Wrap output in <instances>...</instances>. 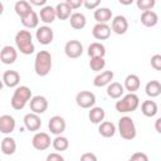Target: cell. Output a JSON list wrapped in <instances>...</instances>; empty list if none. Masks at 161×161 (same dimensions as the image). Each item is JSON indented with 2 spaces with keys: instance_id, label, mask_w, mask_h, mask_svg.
Here are the masks:
<instances>
[{
  "instance_id": "d6a6232c",
  "label": "cell",
  "mask_w": 161,
  "mask_h": 161,
  "mask_svg": "<svg viewBox=\"0 0 161 161\" xmlns=\"http://www.w3.org/2000/svg\"><path fill=\"white\" fill-rule=\"evenodd\" d=\"M145 92L150 98L158 97L161 94V83L158 80H150L145 86Z\"/></svg>"
},
{
  "instance_id": "277c9868",
  "label": "cell",
  "mask_w": 161,
  "mask_h": 161,
  "mask_svg": "<svg viewBox=\"0 0 161 161\" xmlns=\"http://www.w3.org/2000/svg\"><path fill=\"white\" fill-rule=\"evenodd\" d=\"M138 106H140L138 96L136 93H128L116 102L114 108L119 113H128V112H135L138 108Z\"/></svg>"
},
{
  "instance_id": "ee69618b",
  "label": "cell",
  "mask_w": 161,
  "mask_h": 161,
  "mask_svg": "<svg viewBox=\"0 0 161 161\" xmlns=\"http://www.w3.org/2000/svg\"><path fill=\"white\" fill-rule=\"evenodd\" d=\"M155 130L161 135V117H158V118L155 121Z\"/></svg>"
},
{
  "instance_id": "ba28073f",
  "label": "cell",
  "mask_w": 161,
  "mask_h": 161,
  "mask_svg": "<svg viewBox=\"0 0 161 161\" xmlns=\"http://www.w3.org/2000/svg\"><path fill=\"white\" fill-rule=\"evenodd\" d=\"M64 53H65V55L68 58H72V59L79 58L83 54V45L77 39L68 40L65 43V45H64Z\"/></svg>"
},
{
  "instance_id": "8d00e7d4",
  "label": "cell",
  "mask_w": 161,
  "mask_h": 161,
  "mask_svg": "<svg viewBox=\"0 0 161 161\" xmlns=\"http://www.w3.org/2000/svg\"><path fill=\"white\" fill-rule=\"evenodd\" d=\"M150 63H151V67L155 70H161V54L152 55L151 59H150Z\"/></svg>"
},
{
  "instance_id": "d590c367",
  "label": "cell",
  "mask_w": 161,
  "mask_h": 161,
  "mask_svg": "<svg viewBox=\"0 0 161 161\" xmlns=\"http://www.w3.org/2000/svg\"><path fill=\"white\" fill-rule=\"evenodd\" d=\"M156 1L155 0H137L136 1V5L140 10H143V11H147V10H151L153 6H155Z\"/></svg>"
},
{
  "instance_id": "f1b7e54d",
  "label": "cell",
  "mask_w": 161,
  "mask_h": 161,
  "mask_svg": "<svg viewBox=\"0 0 161 161\" xmlns=\"http://www.w3.org/2000/svg\"><path fill=\"white\" fill-rule=\"evenodd\" d=\"M104 117H106V112L102 107H93L88 113L89 121L94 125H101L104 121Z\"/></svg>"
},
{
  "instance_id": "9c48e42d",
  "label": "cell",
  "mask_w": 161,
  "mask_h": 161,
  "mask_svg": "<svg viewBox=\"0 0 161 161\" xmlns=\"http://www.w3.org/2000/svg\"><path fill=\"white\" fill-rule=\"evenodd\" d=\"M35 38L36 40L43 44V45H48L53 42L54 39V31L50 26L48 25H43V26H39L35 31Z\"/></svg>"
},
{
  "instance_id": "1f68e13d",
  "label": "cell",
  "mask_w": 161,
  "mask_h": 161,
  "mask_svg": "<svg viewBox=\"0 0 161 161\" xmlns=\"http://www.w3.org/2000/svg\"><path fill=\"white\" fill-rule=\"evenodd\" d=\"M55 11H57V18L60 19V20H67L72 16V9L69 8V5L67 4V1H63V3H59L57 4L55 6Z\"/></svg>"
},
{
  "instance_id": "cb8c5ba5",
  "label": "cell",
  "mask_w": 161,
  "mask_h": 161,
  "mask_svg": "<svg viewBox=\"0 0 161 161\" xmlns=\"http://www.w3.org/2000/svg\"><path fill=\"white\" fill-rule=\"evenodd\" d=\"M141 23L146 28H152L158 23V16L153 10H147L142 11L141 14Z\"/></svg>"
},
{
  "instance_id": "60d3db41",
  "label": "cell",
  "mask_w": 161,
  "mask_h": 161,
  "mask_svg": "<svg viewBox=\"0 0 161 161\" xmlns=\"http://www.w3.org/2000/svg\"><path fill=\"white\" fill-rule=\"evenodd\" d=\"M47 161H64V157L59 152H52L47 156Z\"/></svg>"
},
{
  "instance_id": "74e56055",
  "label": "cell",
  "mask_w": 161,
  "mask_h": 161,
  "mask_svg": "<svg viewBox=\"0 0 161 161\" xmlns=\"http://www.w3.org/2000/svg\"><path fill=\"white\" fill-rule=\"evenodd\" d=\"M101 5L99 0H84L83 1V6L88 10H93V9H98V6Z\"/></svg>"
},
{
  "instance_id": "836d02e7",
  "label": "cell",
  "mask_w": 161,
  "mask_h": 161,
  "mask_svg": "<svg viewBox=\"0 0 161 161\" xmlns=\"http://www.w3.org/2000/svg\"><path fill=\"white\" fill-rule=\"evenodd\" d=\"M52 146H53V148L55 151L62 152V151H65L69 147V141H68L67 137H64L62 135L60 136H55L54 140H53V142H52Z\"/></svg>"
},
{
  "instance_id": "4fadbf2b",
  "label": "cell",
  "mask_w": 161,
  "mask_h": 161,
  "mask_svg": "<svg viewBox=\"0 0 161 161\" xmlns=\"http://www.w3.org/2000/svg\"><path fill=\"white\" fill-rule=\"evenodd\" d=\"M30 109L36 114L44 113L48 109V99L44 96H34L30 99Z\"/></svg>"
},
{
  "instance_id": "5b68a950",
  "label": "cell",
  "mask_w": 161,
  "mask_h": 161,
  "mask_svg": "<svg viewBox=\"0 0 161 161\" xmlns=\"http://www.w3.org/2000/svg\"><path fill=\"white\" fill-rule=\"evenodd\" d=\"M117 131L119 133V136L123 140L131 141L136 137L137 135V130L135 126L133 119L130 116H123L118 119V125H117Z\"/></svg>"
},
{
  "instance_id": "f35d334b",
  "label": "cell",
  "mask_w": 161,
  "mask_h": 161,
  "mask_svg": "<svg viewBox=\"0 0 161 161\" xmlns=\"http://www.w3.org/2000/svg\"><path fill=\"white\" fill-rule=\"evenodd\" d=\"M131 160L132 161H150L148 160V156L145 152H135L131 156Z\"/></svg>"
},
{
  "instance_id": "52a82bcc",
  "label": "cell",
  "mask_w": 161,
  "mask_h": 161,
  "mask_svg": "<svg viewBox=\"0 0 161 161\" xmlns=\"http://www.w3.org/2000/svg\"><path fill=\"white\" fill-rule=\"evenodd\" d=\"M53 140H50V136L47 132H36L31 138V145L38 151H44L50 147Z\"/></svg>"
},
{
  "instance_id": "ffe728a7",
  "label": "cell",
  "mask_w": 161,
  "mask_h": 161,
  "mask_svg": "<svg viewBox=\"0 0 161 161\" xmlns=\"http://www.w3.org/2000/svg\"><path fill=\"white\" fill-rule=\"evenodd\" d=\"M112 10L109 8H98L93 13V18L98 24H107L109 20H112Z\"/></svg>"
},
{
  "instance_id": "7c38bea8",
  "label": "cell",
  "mask_w": 161,
  "mask_h": 161,
  "mask_svg": "<svg viewBox=\"0 0 161 161\" xmlns=\"http://www.w3.org/2000/svg\"><path fill=\"white\" fill-rule=\"evenodd\" d=\"M111 29L113 33L122 35L128 30V21L123 15H116L111 21Z\"/></svg>"
},
{
  "instance_id": "30bf717a",
  "label": "cell",
  "mask_w": 161,
  "mask_h": 161,
  "mask_svg": "<svg viewBox=\"0 0 161 161\" xmlns=\"http://www.w3.org/2000/svg\"><path fill=\"white\" fill-rule=\"evenodd\" d=\"M65 127H67V123L62 116H53V117H50V119L48 122V128H49L50 133H53L55 136H60L65 131Z\"/></svg>"
},
{
  "instance_id": "3957f363",
  "label": "cell",
  "mask_w": 161,
  "mask_h": 161,
  "mask_svg": "<svg viewBox=\"0 0 161 161\" xmlns=\"http://www.w3.org/2000/svg\"><path fill=\"white\" fill-rule=\"evenodd\" d=\"M31 91L28 86H19L15 88L13 97L10 99V104L15 111H21L26 103L31 99Z\"/></svg>"
},
{
  "instance_id": "2e32d148",
  "label": "cell",
  "mask_w": 161,
  "mask_h": 161,
  "mask_svg": "<svg viewBox=\"0 0 161 161\" xmlns=\"http://www.w3.org/2000/svg\"><path fill=\"white\" fill-rule=\"evenodd\" d=\"M15 118L10 114L0 116V132L3 135H10L15 130Z\"/></svg>"
},
{
  "instance_id": "d6986e66",
  "label": "cell",
  "mask_w": 161,
  "mask_h": 161,
  "mask_svg": "<svg viewBox=\"0 0 161 161\" xmlns=\"http://www.w3.org/2000/svg\"><path fill=\"white\" fill-rule=\"evenodd\" d=\"M39 18H40V21H43L44 24H52L57 18L55 8L52 5H45L44 8L40 9Z\"/></svg>"
},
{
  "instance_id": "7402d4cb",
  "label": "cell",
  "mask_w": 161,
  "mask_h": 161,
  "mask_svg": "<svg viewBox=\"0 0 161 161\" xmlns=\"http://www.w3.org/2000/svg\"><path fill=\"white\" fill-rule=\"evenodd\" d=\"M140 84H141V80L137 74H128L125 78L123 87L126 91H128V93H135L136 91H138Z\"/></svg>"
},
{
  "instance_id": "8992f818",
  "label": "cell",
  "mask_w": 161,
  "mask_h": 161,
  "mask_svg": "<svg viewBox=\"0 0 161 161\" xmlns=\"http://www.w3.org/2000/svg\"><path fill=\"white\" fill-rule=\"evenodd\" d=\"M75 103L80 108H84V109L89 108L91 109L96 104V96L91 91H80L75 96Z\"/></svg>"
},
{
  "instance_id": "7bdbcfd3",
  "label": "cell",
  "mask_w": 161,
  "mask_h": 161,
  "mask_svg": "<svg viewBox=\"0 0 161 161\" xmlns=\"http://www.w3.org/2000/svg\"><path fill=\"white\" fill-rule=\"evenodd\" d=\"M29 3H30V5H36V6H43V8L47 5L45 0H30Z\"/></svg>"
},
{
  "instance_id": "f546056e",
  "label": "cell",
  "mask_w": 161,
  "mask_h": 161,
  "mask_svg": "<svg viewBox=\"0 0 161 161\" xmlns=\"http://www.w3.org/2000/svg\"><path fill=\"white\" fill-rule=\"evenodd\" d=\"M15 151H16V142H15V140H14L13 137H10V136L4 137V138L1 140V152H3L4 155L10 156V155H13Z\"/></svg>"
},
{
  "instance_id": "603a6c76",
  "label": "cell",
  "mask_w": 161,
  "mask_h": 161,
  "mask_svg": "<svg viewBox=\"0 0 161 161\" xmlns=\"http://www.w3.org/2000/svg\"><path fill=\"white\" fill-rule=\"evenodd\" d=\"M123 93H125V87L118 82H112L111 84L107 86V96L109 98L119 99L123 97Z\"/></svg>"
},
{
  "instance_id": "e0dca14e",
  "label": "cell",
  "mask_w": 161,
  "mask_h": 161,
  "mask_svg": "<svg viewBox=\"0 0 161 161\" xmlns=\"http://www.w3.org/2000/svg\"><path fill=\"white\" fill-rule=\"evenodd\" d=\"M3 82L8 88H16L20 83V74L16 70H5L3 74Z\"/></svg>"
},
{
  "instance_id": "7a4b0ae2",
  "label": "cell",
  "mask_w": 161,
  "mask_h": 161,
  "mask_svg": "<svg viewBox=\"0 0 161 161\" xmlns=\"http://www.w3.org/2000/svg\"><path fill=\"white\" fill-rule=\"evenodd\" d=\"M53 65L52 54L48 50H40L36 53L34 59V70L39 77H45L49 74Z\"/></svg>"
},
{
  "instance_id": "f6af8a7d",
  "label": "cell",
  "mask_w": 161,
  "mask_h": 161,
  "mask_svg": "<svg viewBox=\"0 0 161 161\" xmlns=\"http://www.w3.org/2000/svg\"><path fill=\"white\" fill-rule=\"evenodd\" d=\"M133 1L132 0H119V4H122V5H131Z\"/></svg>"
},
{
  "instance_id": "5bb4252c",
  "label": "cell",
  "mask_w": 161,
  "mask_h": 161,
  "mask_svg": "<svg viewBox=\"0 0 161 161\" xmlns=\"http://www.w3.org/2000/svg\"><path fill=\"white\" fill-rule=\"evenodd\" d=\"M111 33H112V29L108 24H96L93 28H92V35L94 39L97 40H106L111 36Z\"/></svg>"
},
{
  "instance_id": "6da1fadb",
  "label": "cell",
  "mask_w": 161,
  "mask_h": 161,
  "mask_svg": "<svg viewBox=\"0 0 161 161\" xmlns=\"http://www.w3.org/2000/svg\"><path fill=\"white\" fill-rule=\"evenodd\" d=\"M15 45H16V49L24 55H30L35 50V47L33 43V35L28 29L19 30L15 34Z\"/></svg>"
},
{
  "instance_id": "d4e9b609",
  "label": "cell",
  "mask_w": 161,
  "mask_h": 161,
  "mask_svg": "<svg viewBox=\"0 0 161 161\" xmlns=\"http://www.w3.org/2000/svg\"><path fill=\"white\" fill-rule=\"evenodd\" d=\"M39 15L33 10V11H30L28 15H25L24 18H21L20 20H21V24L26 28V29H38L39 26Z\"/></svg>"
},
{
  "instance_id": "4316f807",
  "label": "cell",
  "mask_w": 161,
  "mask_h": 161,
  "mask_svg": "<svg viewBox=\"0 0 161 161\" xmlns=\"http://www.w3.org/2000/svg\"><path fill=\"white\" fill-rule=\"evenodd\" d=\"M116 131H117V128H116L114 123L111 122V121H103V122L99 125V127H98L99 135H101L102 137H106V138L113 137L114 133H116Z\"/></svg>"
},
{
  "instance_id": "9a60e30c",
  "label": "cell",
  "mask_w": 161,
  "mask_h": 161,
  "mask_svg": "<svg viewBox=\"0 0 161 161\" xmlns=\"http://www.w3.org/2000/svg\"><path fill=\"white\" fill-rule=\"evenodd\" d=\"M16 58H18V50L14 47H11V45L3 47V49L0 52V60L4 64H13V63H15Z\"/></svg>"
},
{
  "instance_id": "8fae6325",
  "label": "cell",
  "mask_w": 161,
  "mask_h": 161,
  "mask_svg": "<svg viewBox=\"0 0 161 161\" xmlns=\"http://www.w3.org/2000/svg\"><path fill=\"white\" fill-rule=\"evenodd\" d=\"M23 122H24V127L31 132H35L42 127V119L39 117V114L33 113V112L26 113L23 118Z\"/></svg>"
},
{
  "instance_id": "b9f144b4",
  "label": "cell",
  "mask_w": 161,
  "mask_h": 161,
  "mask_svg": "<svg viewBox=\"0 0 161 161\" xmlns=\"http://www.w3.org/2000/svg\"><path fill=\"white\" fill-rule=\"evenodd\" d=\"M79 161H98V160H97V156L93 152H86L80 156Z\"/></svg>"
},
{
  "instance_id": "ac0fdd59",
  "label": "cell",
  "mask_w": 161,
  "mask_h": 161,
  "mask_svg": "<svg viewBox=\"0 0 161 161\" xmlns=\"http://www.w3.org/2000/svg\"><path fill=\"white\" fill-rule=\"evenodd\" d=\"M113 75H114V74H113L112 70H103V72L98 73V74L94 77V79H93V86H94V87H98V88L106 87V86H108V84L112 83Z\"/></svg>"
},
{
  "instance_id": "44dd1931",
  "label": "cell",
  "mask_w": 161,
  "mask_h": 161,
  "mask_svg": "<svg viewBox=\"0 0 161 161\" xmlns=\"http://www.w3.org/2000/svg\"><path fill=\"white\" fill-rule=\"evenodd\" d=\"M87 54L91 58H104V55H106V47L102 43H99V42L91 43L88 49H87Z\"/></svg>"
},
{
  "instance_id": "e575fe53",
  "label": "cell",
  "mask_w": 161,
  "mask_h": 161,
  "mask_svg": "<svg viewBox=\"0 0 161 161\" xmlns=\"http://www.w3.org/2000/svg\"><path fill=\"white\" fill-rule=\"evenodd\" d=\"M89 67L94 72H101L106 67V60H104V58H91Z\"/></svg>"
},
{
  "instance_id": "484cf974",
  "label": "cell",
  "mask_w": 161,
  "mask_h": 161,
  "mask_svg": "<svg viewBox=\"0 0 161 161\" xmlns=\"http://www.w3.org/2000/svg\"><path fill=\"white\" fill-rule=\"evenodd\" d=\"M69 23H70V26L75 30H80L86 26L87 24V19H86V15L83 13H73L72 16L69 18Z\"/></svg>"
},
{
  "instance_id": "4dcf8cb0",
  "label": "cell",
  "mask_w": 161,
  "mask_h": 161,
  "mask_svg": "<svg viewBox=\"0 0 161 161\" xmlns=\"http://www.w3.org/2000/svg\"><path fill=\"white\" fill-rule=\"evenodd\" d=\"M14 10H15L16 15L20 16V19H21V18H24L25 15H28L30 11H33V8H31V5H30L29 1L19 0V1L15 3V5H14Z\"/></svg>"
},
{
  "instance_id": "bcb514c9",
  "label": "cell",
  "mask_w": 161,
  "mask_h": 161,
  "mask_svg": "<svg viewBox=\"0 0 161 161\" xmlns=\"http://www.w3.org/2000/svg\"><path fill=\"white\" fill-rule=\"evenodd\" d=\"M127 161H132V160H131V158H130V160H127Z\"/></svg>"
},
{
  "instance_id": "83f0119b",
  "label": "cell",
  "mask_w": 161,
  "mask_h": 161,
  "mask_svg": "<svg viewBox=\"0 0 161 161\" xmlns=\"http://www.w3.org/2000/svg\"><path fill=\"white\" fill-rule=\"evenodd\" d=\"M141 112L143 116L146 117H153L156 116V113L158 112V107L156 104L155 101H151V99H146L142 102L141 104Z\"/></svg>"
},
{
  "instance_id": "ab89813d",
  "label": "cell",
  "mask_w": 161,
  "mask_h": 161,
  "mask_svg": "<svg viewBox=\"0 0 161 161\" xmlns=\"http://www.w3.org/2000/svg\"><path fill=\"white\" fill-rule=\"evenodd\" d=\"M72 10H77L83 5V0H65Z\"/></svg>"
}]
</instances>
